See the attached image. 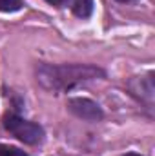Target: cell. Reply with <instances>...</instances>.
<instances>
[{
	"label": "cell",
	"mask_w": 155,
	"mask_h": 156,
	"mask_svg": "<svg viewBox=\"0 0 155 156\" xmlns=\"http://www.w3.org/2000/svg\"><path fill=\"white\" fill-rule=\"evenodd\" d=\"M39 82L53 91L70 89L77 83L104 76V71L93 66H42L39 71Z\"/></svg>",
	"instance_id": "6da1fadb"
},
{
	"label": "cell",
	"mask_w": 155,
	"mask_h": 156,
	"mask_svg": "<svg viewBox=\"0 0 155 156\" xmlns=\"http://www.w3.org/2000/svg\"><path fill=\"white\" fill-rule=\"evenodd\" d=\"M4 127L13 136H17L20 142L29 144V145L40 144L42 142V136H44V131H42L40 125L33 123V122H28V120H22V118L17 116V115L4 116Z\"/></svg>",
	"instance_id": "7a4b0ae2"
},
{
	"label": "cell",
	"mask_w": 155,
	"mask_h": 156,
	"mask_svg": "<svg viewBox=\"0 0 155 156\" xmlns=\"http://www.w3.org/2000/svg\"><path fill=\"white\" fill-rule=\"evenodd\" d=\"M68 109L75 115V116L82 118V120H88V122H97L102 118V111L100 107L88 100V98H71L68 102Z\"/></svg>",
	"instance_id": "3957f363"
},
{
	"label": "cell",
	"mask_w": 155,
	"mask_h": 156,
	"mask_svg": "<svg viewBox=\"0 0 155 156\" xmlns=\"http://www.w3.org/2000/svg\"><path fill=\"white\" fill-rule=\"evenodd\" d=\"M70 5L78 18H88L93 13V0H70Z\"/></svg>",
	"instance_id": "277c9868"
},
{
	"label": "cell",
	"mask_w": 155,
	"mask_h": 156,
	"mask_svg": "<svg viewBox=\"0 0 155 156\" xmlns=\"http://www.w3.org/2000/svg\"><path fill=\"white\" fill-rule=\"evenodd\" d=\"M22 0H0V11L2 13H15L22 9Z\"/></svg>",
	"instance_id": "5b68a950"
},
{
	"label": "cell",
	"mask_w": 155,
	"mask_h": 156,
	"mask_svg": "<svg viewBox=\"0 0 155 156\" xmlns=\"http://www.w3.org/2000/svg\"><path fill=\"white\" fill-rule=\"evenodd\" d=\"M0 156H28L24 151H20L18 147H11V145H0Z\"/></svg>",
	"instance_id": "8992f818"
},
{
	"label": "cell",
	"mask_w": 155,
	"mask_h": 156,
	"mask_svg": "<svg viewBox=\"0 0 155 156\" xmlns=\"http://www.w3.org/2000/svg\"><path fill=\"white\" fill-rule=\"evenodd\" d=\"M46 2H49V4H53V5H60V4H64L66 0H46Z\"/></svg>",
	"instance_id": "52a82bcc"
},
{
	"label": "cell",
	"mask_w": 155,
	"mask_h": 156,
	"mask_svg": "<svg viewBox=\"0 0 155 156\" xmlns=\"http://www.w3.org/2000/svg\"><path fill=\"white\" fill-rule=\"evenodd\" d=\"M124 156H141V154H137V153H128V154H124Z\"/></svg>",
	"instance_id": "ba28073f"
},
{
	"label": "cell",
	"mask_w": 155,
	"mask_h": 156,
	"mask_svg": "<svg viewBox=\"0 0 155 156\" xmlns=\"http://www.w3.org/2000/svg\"><path fill=\"white\" fill-rule=\"evenodd\" d=\"M117 2H135V0H117Z\"/></svg>",
	"instance_id": "9c48e42d"
}]
</instances>
